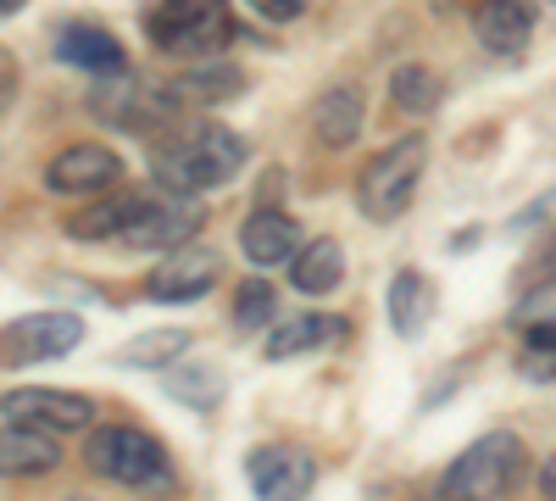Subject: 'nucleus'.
Wrapping results in <instances>:
<instances>
[{"mask_svg": "<svg viewBox=\"0 0 556 501\" xmlns=\"http://www.w3.org/2000/svg\"><path fill=\"white\" fill-rule=\"evenodd\" d=\"M240 167H245V140H240V134H228V128H217V123H201L190 134H178V140L156 146V185L167 196L217 190Z\"/></svg>", "mask_w": 556, "mask_h": 501, "instance_id": "f257e3e1", "label": "nucleus"}, {"mask_svg": "<svg viewBox=\"0 0 556 501\" xmlns=\"http://www.w3.org/2000/svg\"><path fill=\"white\" fill-rule=\"evenodd\" d=\"M523 474H529L523 440L506 435V429H490V435H479V440L445 468L440 501H501Z\"/></svg>", "mask_w": 556, "mask_h": 501, "instance_id": "f03ea898", "label": "nucleus"}, {"mask_svg": "<svg viewBox=\"0 0 556 501\" xmlns=\"http://www.w3.org/2000/svg\"><path fill=\"white\" fill-rule=\"evenodd\" d=\"M424 167H429V140H424V134H406V140L384 146L374 162L362 167V178H356L362 217H374V223L401 217L412 206L417 185H424Z\"/></svg>", "mask_w": 556, "mask_h": 501, "instance_id": "7ed1b4c3", "label": "nucleus"}, {"mask_svg": "<svg viewBox=\"0 0 556 501\" xmlns=\"http://www.w3.org/2000/svg\"><path fill=\"white\" fill-rule=\"evenodd\" d=\"M84 463L96 468L101 479L134 485V490H162L167 474H173L162 440L146 435V429H134V424H106V429H96V435H89Z\"/></svg>", "mask_w": 556, "mask_h": 501, "instance_id": "20e7f679", "label": "nucleus"}, {"mask_svg": "<svg viewBox=\"0 0 556 501\" xmlns=\"http://www.w3.org/2000/svg\"><path fill=\"white\" fill-rule=\"evenodd\" d=\"M151 39L167 57H217L235 39L228 0H162L151 12Z\"/></svg>", "mask_w": 556, "mask_h": 501, "instance_id": "39448f33", "label": "nucleus"}, {"mask_svg": "<svg viewBox=\"0 0 556 501\" xmlns=\"http://www.w3.org/2000/svg\"><path fill=\"white\" fill-rule=\"evenodd\" d=\"M78 340H84V324L73 312H28V317L0 329V362H7V368L56 362V356L78 351Z\"/></svg>", "mask_w": 556, "mask_h": 501, "instance_id": "423d86ee", "label": "nucleus"}, {"mask_svg": "<svg viewBox=\"0 0 556 501\" xmlns=\"http://www.w3.org/2000/svg\"><path fill=\"white\" fill-rule=\"evenodd\" d=\"M217 279H223V256H217V251H206V246H178V251H167V256L151 267L146 296L162 301V306H178V301L212 296Z\"/></svg>", "mask_w": 556, "mask_h": 501, "instance_id": "0eeeda50", "label": "nucleus"}, {"mask_svg": "<svg viewBox=\"0 0 556 501\" xmlns=\"http://www.w3.org/2000/svg\"><path fill=\"white\" fill-rule=\"evenodd\" d=\"M0 418L39 429V435H73V429H89L96 406L67 390H12V396H0Z\"/></svg>", "mask_w": 556, "mask_h": 501, "instance_id": "6e6552de", "label": "nucleus"}, {"mask_svg": "<svg viewBox=\"0 0 556 501\" xmlns=\"http://www.w3.org/2000/svg\"><path fill=\"white\" fill-rule=\"evenodd\" d=\"M245 468H251L256 501H306L317 485V463L301 446H256Z\"/></svg>", "mask_w": 556, "mask_h": 501, "instance_id": "1a4fd4ad", "label": "nucleus"}, {"mask_svg": "<svg viewBox=\"0 0 556 501\" xmlns=\"http://www.w3.org/2000/svg\"><path fill=\"white\" fill-rule=\"evenodd\" d=\"M101 117L117 123V128H156L162 117H173V89L167 84H146V78H134V73H117L106 78V89L96 96Z\"/></svg>", "mask_w": 556, "mask_h": 501, "instance_id": "9d476101", "label": "nucleus"}, {"mask_svg": "<svg viewBox=\"0 0 556 501\" xmlns=\"http://www.w3.org/2000/svg\"><path fill=\"white\" fill-rule=\"evenodd\" d=\"M201 206L195 196H167V201H151L146 217L134 223V229L123 235V246L134 251H178V246H190V235L201 229Z\"/></svg>", "mask_w": 556, "mask_h": 501, "instance_id": "9b49d317", "label": "nucleus"}, {"mask_svg": "<svg viewBox=\"0 0 556 501\" xmlns=\"http://www.w3.org/2000/svg\"><path fill=\"white\" fill-rule=\"evenodd\" d=\"M123 162L106 151V146H67L51 167H45V185L56 196H101L117 185Z\"/></svg>", "mask_w": 556, "mask_h": 501, "instance_id": "f8f14e48", "label": "nucleus"}, {"mask_svg": "<svg viewBox=\"0 0 556 501\" xmlns=\"http://www.w3.org/2000/svg\"><path fill=\"white\" fill-rule=\"evenodd\" d=\"M56 57H62L67 67L89 73V78H117V73H128L123 45H117L106 28H96V23H67L62 39H56Z\"/></svg>", "mask_w": 556, "mask_h": 501, "instance_id": "ddd939ff", "label": "nucleus"}, {"mask_svg": "<svg viewBox=\"0 0 556 501\" xmlns=\"http://www.w3.org/2000/svg\"><path fill=\"white\" fill-rule=\"evenodd\" d=\"M301 246H306V240H301V229H295V217L273 212V206H262V212H251V217L240 223V251H245V262H256V267L290 262Z\"/></svg>", "mask_w": 556, "mask_h": 501, "instance_id": "4468645a", "label": "nucleus"}, {"mask_svg": "<svg viewBox=\"0 0 556 501\" xmlns=\"http://www.w3.org/2000/svg\"><path fill=\"white\" fill-rule=\"evenodd\" d=\"M473 28H479L484 51L518 57L523 45H529V34H534V7H529V0H479Z\"/></svg>", "mask_w": 556, "mask_h": 501, "instance_id": "2eb2a0df", "label": "nucleus"}, {"mask_svg": "<svg viewBox=\"0 0 556 501\" xmlns=\"http://www.w3.org/2000/svg\"><path fill=\"white\" fill-rule=\"evenodd\" d=\"M56 463H62L56 435H39L23 424L0 429V479H34V474H51Z\"/></svg>", "mask_w": 556, "mask_h": 501, "instance_id": "dca6fc26", "label": "nucleus"}, {"mask_svg": "<svg viewBox=\"0 0 556 501\" xmlns=\"http://www.w3.org/2000/svg\"><path fill=\"white\" fill-rule=\"evenodd\" d=\"M345 335H351L345 317H323V312L285 317V324L267 335V356H273V362H290V356H306V351H317V346H334V340H345Z\"/></svg>", "mask_w": 556, "mask_h": 501, "instance_id": "f3484780", "label": "nucleus"}, {"mask_svg": "<svg viewBox=\"0 0 556 501\" xmlns=\"http://www.w3.org/2000/svg\"><path fill=\"white\" fill-rule=\"evenodd\" d=\"M312 128H317V140L329 151H345L362 134V89H351V84L323 89L317 107H312Z\"/></svg>", "mask_w": 556, "mask_h": 501, "instance_id": "a211bd4d", "label": "nucleus"}, {"mask_svg": "<svg viewBox=\"0 0 556 501\" xmlns=\"http://www.w3.org/2000/svg\"><path fill=\"white\" fill-rule=\"evenodd\" d=\"M151 196H112V201H96L89 212H73L67 217V235L73 240H123L139 217H146Z\"/></svg>", "mask_w": 556, "mask_h": 501, "instance_id": "6ab92c4d", "label": "nucleus"}, {"mask_svg": "<svg viewBox=\"0 0 556 501\" xmlns=\"http://www.w3.org/2000/svg\"><path fill=\"white\" fill-rule=\"evenodd\" d=\"M429 317H434V285L424 279V273L401 267L395 279H390V324H395V335H401V340L424 335Z\"/></svg>", "mask_w": 556, "mask_h": 501, "instance_id": "aec40b11", "label": "nucleus"}, {"mask_svg": "<svg viewBox=\"0 0 556 501\" xmlns=\"http://www.w3.org/2000/svg\"><path fill=\"white\" fill-rule=\"evenodd\" d=\"M290 279L301 296H329L340 279H345V251L334 240H312L290 256Z\"/></svg>", "mask_w": 556, "mask_h": 501, "instance_id": "412c9836", "label": "nucleus"}, {"mask_svg": "<svg viewBox=\"0 0 556 501\" xmlns=\"http://www.w3.org/2000/svg\"><path fill=\"white\" fill-rule=\"evenodd\" d=\"M167 89H173V101H178V107H184V101L217 107V101H228V96H240L245 78H240L235 67H195V73H178Z\"/></svg>", "mask_w": 556, "mask_h": 501, "instance_id": "4be33fe9", "label": "nucleus"}, {"mask_svg": "<svg viewBox=\"0 0 556 501\" xmlns=\"http://www.w3.org/2000/svg\"><path fill=\"white\" fill-rule=\"evenodd\" d=\"M518 374L534 379V385H556V324H523Z\"/></svg>", "mask_w": 556, "mask_h": 501, "instance_id": "5701e85b", "label": "nucleus"}, {"mask_svg": "<svg viewBox=\"0 0 556 501\" xmlns=\"http://www.w3.org/2000/svg\"><path fill=\"white\" fill-rule=\"evenodd\" d=\"M390 101H395L401 112H429V107L440 101V78H434L429 67L406 62V67H395V78H390Z\"/></svg>", "mask_w": 556, "mask_h": 501, "instance_id": "b1692460", "label": "nucleus"}, {"mask_svg": "<svg viewBox=\"0 0 556 501\" xmlns=\"http://www.w3.org/2000/svg\"><path fill=\"white\" fill-rule=\"evenodd\" d=\"M184 346H190V335H178V329H156V335H146L139 346H128L117 362H134V368H156V362L184 356Z\"/></svg>", "mask_w": 556, "mask_h": 501, "instance_id": "393cba45", "label": "nucleus"}, {"mask_svg": "<svg viewBox=\"0 0 556 501\" xmlns=\"http://www.w3.org/2000/svg\"><path fill=\"white\" fill-rule=\"evenodd\" d=\"M273 306H278L273 285H262V279H245V285H240V296H235V324H240V329H262L267 317H273Z\"/></svg>", "mask_w": 556, "mask_h": 501, "instance_id": "a878e982", "label": "nucleus"}, {"mask_svg": "<svg viewBox=\"0 0 556 501\" xmlns=\"http://www.w3.org/2000/svg\"><path fill=\"white\" fill-rule=\"evenodd\" d=\"M513 317H518V324H556V273L518 301V312H513Z\"/></svg>", "mask_w": 556, "mask_h": 501, "instance_id": "bb28decb", "label": "nucleus"}, {"mask_svg": "<svg viewBox=\"0 0 556 501\" xmlns=\"http://www.w3.org/2000/svg\"><path fill=\"white\" fill-rule=\"evenodd\" d=\"M251 7L262 12V17H273V23H285V17H295L306 0H251Z\"/></svg>", "mask_w": 556, "mask_h": 501, "instance_id": "cd10ccee", "label": "nucleus"}, {"mask_svg": "<svg viewBox=\"0 0 556 501\" xmlns=\"http://www.w3.org/2000/svg\"><path fill=\"white\" fill-rule=\"evenodd\" d=\"M540 490H545V496H551V501H556V458H551V463H545V468H540Z\"/></svg>", "mask_w": 556, "mask_h": 501, "instance_id": "c85d7f7f", "label": "nucleus"}, {"mask_svg": "<svg viewBox=\"0 0 556 501\" xmlns=\"http://www.w3.org/2000/svg\"><path fill=\"white\" fill-rule=\"evenodd\" d=\"M7 96H12V62L0 57V107H7Z\"/></svg>", "mask_w": 556, "mask_h": 501, "instance_id": "c756f323", "label": "nucleus"}, {"mask_svg": "<svg viewBox=\"0 0 556 501\" xmlns=\"http://www.w3.org/2000/svg\"><path fill=\"white\" fill-rule=\"evenodd\" d=\"M12 12H23V0H0V17H12Z\"/></svg>", "mask_w": 556, "mask_h": 501, "instance_id": "7c9ffc66", "label": "nucleus"}]
</instances>
